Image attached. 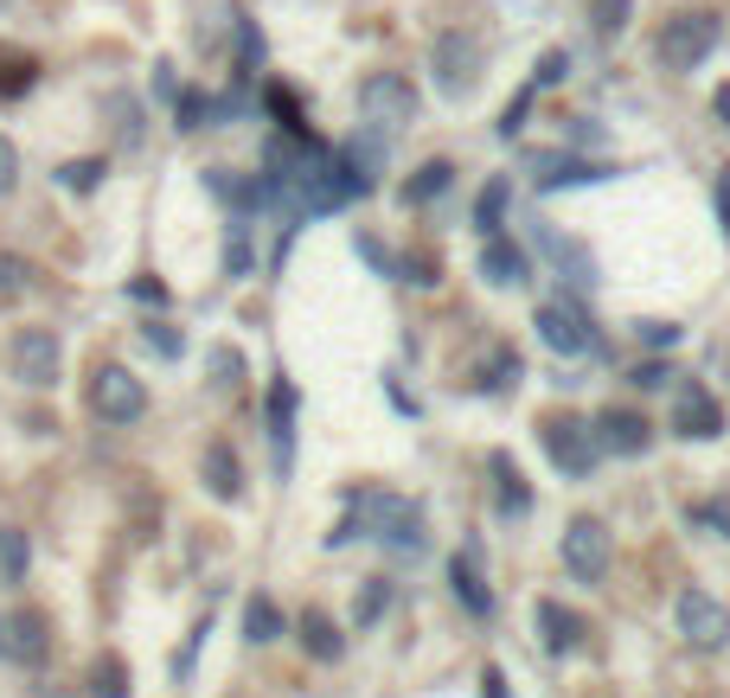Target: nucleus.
I'll list each match as a JSON object with an SVG mask.
<instances>
[{
    "mask_svg": "<svg viewBox=\"0 0 730 698\" xmlns=\"http://www.w3.org/2000/svg\"><path fill=\"white\" fill-rule=\"evenodd\" d=\"M564 65H571L564 52H545V58H539V71H532V84H539V90H551V84L564 77Z\"/></svg>",
    "mask_w": 730,
    "mask_h": 698,
    "instance_id": "a19ab883",
    "label": "nucleus"
},
{
    "mask_svg": "<svg viewBox=\"0 0 730 698\" xmlns=\"http://www.w3.org/2000/svg\"><path fill=\"white\" fill-rule=\"evenodd\" d=\"M353 513H360V532H372L385 552L398 557H417L430 539V519H423V500H403V494H378V487H346Z\"/></svg>",
    "mask_w": 730,
    "mask_h": 698,
    "instance_id": "f257e3e1",
    "label": "nucleus"
},
{
    "mask_svg": "<svg viewBox=\"0 0 730 698\" xmlns=\"http://www.w3.org/2000/svg\"><path fill=\"white\" fill-rule=\"evenodd\" d=\"M673 616H679V634H686L693 647H705V654H718L730 641V609L718 596H705V589H686V596L673 602Z\"/></svg>",
    "mask_w": 730,
    "mask_h": 698,
    "instance_id": "9d476101",
    "label": "nucleus"
},
{
    "mask_svg": "<svg viewBox=\"0 0 730 698\" xmlns=\"http://www.w3.org/2000/svg\"><path fill=\"white\" fill-rule=\"evenodd\" d=\"M13 180H20V154H13V142L0 135V192H13Z\"/></svg>",
    "mask_w": 730,
    "mask_h": 698,
    "instance_id": "37998d69",
    "label": "nucleus"
},
{
    "mask_svg": "<svg viewBox=\"0 0 730 698\" xmlns=\"http://www.w3.org/2000/svg\"><path fill=\"white\" fill-rule=\"evenodd\" d=\"M711 110H718V122L730 129V84H718V97H711Z\"/></svg>",
    "mask_w": 730,
    "mask_h": 698,
    "instance_id": "8fccbe9b",
    "label": "nucleus"
},
{
    "mask_svg": "<svg viewBox=\"0 0 730 698\" xmlns=\"http://www.w3.org/2000/svg\"><path fill=\"white\" fill-rule=\"evenodd\" d=\"M628 385H641V391H660V385H673V366H666V359H641V366L628 372Z\"/></svg>",
    "mask_w": 730,
    "mask_h": 698,
    "instance_id": "e433bc0d",
    "label": "nucleus"
},
{
    "mask_svg": "<svg viewBox=\"0 0 730 698\" xmlns=\"http://www.w3.org/2000/svg\"><path fill=\"white\" fill-rule=\"evenodd\" d=\"M532 237H539V257H545L571 289H596V257H589L577 237H564V231H551V224H539Z\"/></svg>",
    "mask_w": 730,
    "mask_h": 698,
    "instance_id": "4468645a",
    "label": "nucleus"
},
{
    "mask_svg": "<svg viewBox=\"0 0 730 698\" xmlns=\"http://www.w3.org/2000/svg\"><path fill=\"white\" fill-rule=\"evenodd\" d=\"M589 180H616V167L577 160V154H532V186L539 192H564V186H589Z\"/></svg>",
    "mask_w": 730,
    "mask_h": 698,
    "instance_id": "2eb2a0df",
    "label": "nucleus"
},
{
    "mask_svg": "<svg viewBox=\"0 0 730 698\" xmlns=\"http://www.w3.org/2000/svg\"><path fill=\"white\" fill-rule=\"evenodd\" d=\"M641 346H654V353H666V346H673V340H679V328H673V321H641Z\"/></svg>",
    "mask_w": 730,
    "mask_h": 698,
    "instance_id": "58836bf2",
    "label": "nucleus"
},
{
    "mask_svg": "<svg viewBox=\"0 0 730 698\" xmlns=\"http://www.w3.org/2000/svg\"><path fill=\"white\" fill-rule=\"evenodd\" d=\"M686 525H718L730 539V494L725 500H705V507H686Z\"/></svg>",
    "mask_w": 730,
    "mask_h": 698,
    "instance_id": "72a5a7b5",
    "label": "nucleus"
},
{
    "mask_svg": "<svg viewBox=\"0 0 730 698\" xmlns=\"http://www.w3.org/2000/svg\"><path fill=\"white\" fill-rule=\"evenodd\" d=\"M596 448L602 455H641L648 442H654V423L641 417V410H628V405H609V410H596Z\"/></svg>",
    "mask_w": 730,
    "mask_h": 698,
    "instance_id": "f8f14e48",
    "label": "nucleus"
},
{
    "mask_svg": "<svg viewBox=\"0 0 730 698\" xmlns=\"http://www.w3.org/2000/svg\"><path fill=\"white\" fill-rule=\"evenodd\" d=\"M449 186H455V167H449V160H423V167L403 180L398 199H403V206H430V199H442Z\"/></svg>",
    "mask_w": 730,
    "mask_h": 698,
    "instance_id": "412c9836",
    "label": "nucleus"
},
{
    "mask_svg": "<svg viewBox=\"0 0 730 698\" xmlns=\"http://www.w3.org/2000/svg\"><path fill=\"white\" fill-rule=\"evenodd\" d=\"M0 564H7V577H13V584L26 577V532H13V525L0 532Z\"/></svg>",
    "mask_w": 730,
    "mask_h": 698,
    "instance_id": "473e14b6",
    "label": "nucleus"
},
{
    "mask_svg": "<svg viewBox=\"0 0 730 698\" xmlns=\"http://www.w3.org/2000/svg\"><path fill=\"white\" fill-rule=\"evenodd\" d=\"M430 71H436V90L442 97H468L480 77V38L449 26V33L430 38Z\"/></svg>",
    "mask_w": 730,
    "mask_h": 698,
    "instance_id": "423d86ee",
    "label": "nucleus"
},
{
    "mask_svg": "<svg viewBox=\"0 0 730 698\" xmlns=\"http://www.w3.org/2000/svg\"><path fill=\"white\" fill-rule=\"evenodd\" d=\"M206 186H212L219 199H231L237 212H256V206H263V186H256V180H237V174H224V167H212V174H206Z\"/></svg>",
    "mask_w": 730,
    "mask_h": 698,
    "instance_id": "cd10ccee",
    "label": "nucleus"
},
{
    "mask_svg": "<svg viewBox=\"0 0 730 698\" xmlns=\"http://www.w3.org/2000/svg\"><path fill=\"white\" fill-rule=\"evenodd\" d=\"M244 634H251V641H283V609H276L263 589L244 602Z\"/></svg>",
    "mask_w": 730,
    "mask_h": 698,
    "instance_id": "bb28decb",
    "label": "nucleus"
},
{
    "mask_svg": "<svg viewBox=\"0 0 730 698\" xmlns=\"http://www.w3.org/2000/svg\"><path fill=\"white\" fill-rule=\"evenodd\" d=\"M360 115L372 135H385V129H410L417 122V90H410V77L398 71H372L360 84Z\"/></svg>",
    "mask_w": 730,
    "mask_h": 698,
    "instance_id": "20e7f679",
    "label": "nucleus"
},
{
    "mask_svg": "<svg viewBox=\"0 0 730 698\" xmlns=\"http://www.w3.org/2000/svg\"><path fill=\"white\" fill-rule=\"evenodd\" d=\"M13 378L33 385V391L58 385V333L52 328H20L13 333Z\"/></svg>",
    "mask_w": 730,
    "mask_h": 698,
    "instance_id": "9b49d317",
    "label": "nucleus"
},
{
    "mask_svg": "<svg viewBox=\"0 0 730 698\" xmlns=\"http://www.w3.org/2000/svg\"><path fill=\"white\" fill-rule=\"evenodd\" d=\"M212 372H219L224 385H237V372H244V359H237L231 346H219V353H212Z\"/></svg>",
    "mask_w": 730,
    "mask_h": 698,
    "instance_id": "c03bdc74",
    "label": "nucleus"
},
{
    "mask_svg": "<svg viewBox=\"0 0 730 698\" xmlns=\"http://www.w3.org/2000/svg\"><path fill=\"white\" fill-rule=\"evenodd\" d=\"M487 468H494V487H500V513L519 519L526 507H532V494H526V480H519V468H512V455H507V448H494V455H487Z\"/></svg>",
    "mask_w": 730,
    "mask_h": 698,
    "instance_id": "4be33fe9",
    "label": "nucleus"
},
{
    "mask_svg": "<svg viewBox=\"0 0 730 698\" xmlns=\"http://www.w3.org/2000/svg\"><path fill=\"white\" fill-rule=\"evenodd\" d=\"M532 622H539V634H545L551 654H577V647H584V634H589V622L571 609V602H557V596H539Z\"/></svg>",
    "mask_w": 730,
    "mask_h": 698,
    "instance_id": "dca6fc26",
    "label": "nucleus"
},
{
    "mask_svg": "<svg viewBox=\"0 0 730 698\" xmlns=\"http://www.w3.org/2000/svg\"><path fill=\"white\" fill-rule=\"evenodd\" d=\"M90 410H97L103 423H135L147 410V385L129 366H97V378H90Z\"/></svg>",
    "mask_w": 730,
    "mask_h": 698,
    "instance_id": "0eeeda50",
    "label": "nucleus"
},
{
    "mask_svg": "<svg viewBox=\"0 0 730 698\" xmlns=\"http://www.w3.org/2000/svg\"><path fill=\"white\" fill-rule=\"evenodd\" d=\"M301 647L314 654V661H340V628H333V616L328 609H301Z\"/></svg>",
    "mask_w": 730,
    "mask_h": 698,
    "instance_id": "5701e85b",
    "label": "nucleus"
},
{
    "mask_svg": "<svg viewBox=\"0 0 730 698\" xmlns=\"http://www.w3.org/2000/svg\"><path fill=\"white\" fill-rule=\"evenodd\" d=\"M142 340L154 346V353H161V359H180V353H186V333H180V328H167V321H147Z\"/></svg>",
    "mask_w": 730,
    "mask_h": 698,
    "instance_id": "7c9ffc66",
    "label": "nucleus"
},
{
    "mask_svg": "<svg viewBox=\"0 0 730 698\" xmlns=\"http://www.w3.org/2000/svg\"><path fill=\"white\" fill-rule=\"evenodd\" d=\"M532 97H539V84H526V90H519V97H512L507 103V115H500V135H519V129H526V110H532Z\"/></svg>",
    "mask_w": 730,
    "mask_h": 698,
    "instance_id": "f704fd0d",
    "label": "nucleus"
},
{
    "mask_svg": "<svg viewBox=\"0 0 730 698\" xmlns=\"http://www.w3.org/2000/svg\"><path fill=\"white\" fill-rule=\"evenodd\" d=\"M224 263H231V276H244V269H251V244H244V231L231 237V251H224Z\"/></svg>",
    "mask_w": 730,
    "mask_h": 698,
    "instance_id": "a18cd8bd",
    "label": "nucleus"
},
{
    "mask_svg": "<svg viewBox=\"0 0 730 698\" xmlns=\"http://www.w3.org/2000/svg\"><path fill=\"white\" fill-rule=\"evenodd\" d=\"M360 257L372 263V269H378V276H398V257H391V251H385V244H378V237H360Z\"/></svg>",
    "mask_w": 730,
    "mask_h": 698,
    "instance_id": "ea45409f",
    "label": "nucleus"
},
{
    "mask_svg": "<svg viewBox=\"0 0 730 698\" xmlns=\"http://www.w3.org/2000/svg\"><path fill=\"white\" fill-rule=\"evenodd\" d=\"M20 276H26V263H20V257H0V295L20 289Z\"/></svg>",
    "mask_w": 730,
    "mask_h": 698,
    "instance_id": "49530a36",
    "label": "nucleus"
},
{
    "mask_svg": "<svg viewBox=\"0 0 730 698\" xmlns=\"http://www.w3.org/2000/svg\"><path fill=\"white\" fill-rule=\"evenodd\" d=\"M385 609H391V584H385V577H365L360 602H353V622H360V628H372L378 616H385Z\"/></svg>",
    "mask_w": 730,
    "mask_h": 698,
    "instance_id": "c85d7f7f",
    "label": "nucleus"
},
{
    "mask_svg": "<svg viewBox=\"0 0 730 698\" xmlns=\"http://www.w3.org/2000/svg\"><path fill=\"white\" fill-rule=\"evenodd\" d=\"M385 391H391V405H398V410H403V417H410V410H417V405H410V391H403L398 378H385Z\"/></svg>",
    "mask_w": 730,
    "mask_h": 698,
    "instance_id": "09e8293b",
    "label": "nucleus"
},
{
    "mask_svg": "<svg viewBox=\"0 0 730 698\" xmlns=\"http://www.w3.org/2000/svg\"><path fill=\"white\" fill-rule=\"evenodd\" d=\"M45 616L38 609H20V616H7L0 622V647L13 654V661H45Z\"/></svg>",
    "mask_w": 730,
    "mask_h": 698,
    "instance_id": "a211bd4d",
    "label": "nucleus"
},
{
    "mask_svg": "<svg viewBox=\"0 0 730 698\" xmlns=\"http://www.w3.org/2000/svg\"><path fill=\"white\" fill-rule=\"evenodd\" d=\"M58 180L71 186V192H90V186L103 180V160H71V167H65V174H58Z\"/></svg>",
    "mask_w": 730,
    "mask_h": 698,
    "instance_id": "4c0bfd02",
    "label": "nucleus"
},
{
    "mask_svg": "<svg viewBox=\"0 0 730 698\" xmlns=\"http://www.w3.org/2000/svg\"><path fill=\"white\" fill-rule=\"evenodd\" d=\"M589 20H596V33L616 38L628 26V0H589Z\"/></svg>",
    "mask_w": 730,
    "mask_h": 698,
    "instance_id": "2f4dec72",
    "label": "nucleus"
},
{
    "mask_svg": "<svg viewBox=\"0 0 730 698\" xmlns=\"http://www.w3.org/2000/svg\"><path fill=\"white\" fill-rule=\"evenodd\" d=\"M480 698H507V673H500V666L480 673Z\"/></svg>",
    "mask_w": 730,
    "mask_h": 698,
    "instance_id": "de8ad7c7",
    "label": "nucleus"
},
{
    "mask_svg": "<svg viewBox=\"0 0 730 698\" xmlns=\"http://www.w3.org/2000/svg\"><path fill=\"white\" fill-rule=\"evenodd\" d=\"M480 276H487L494 289H519V282H526V251L512 244L507 231H487V237H480Z\"/></svg>",
    "mask_w": 730,
    "mask_h": 698,
    "instance_id": "f3484780",
    "label": "nucleus"
},
{
    "mask_svg": "<svg viewBox=\"0 0 730 698\" xmlns=\"http://www.w3.org/2000/svg\"><path fill=\"white\" fill-rule=\"evenodd\" d=\"M295 410H301V391H295V378L276 372V385H269V448H276L283 480L295 475Z\"/></svg>",
    "mask_w": 730,
    "mask_h": 698,
    "instance_id": "ddd939ff",
    "label": "nucleus"
},
{
    "mask_svg": "<svg viewBox=\"0 0 730 698\" xmlns=\"http://www.w3.org/2000/svg\"><path fill=\"white\" fill-rule=\"evenodd\" d=\"M206 487H212L219 500H237V494H244V462H237L231 442H212V448H206Z\"/></svg>",
    "mask_w": 730,
    "mask_h": 698,
    "instance_id": "aec40b11",
    "label": "nucleus"
},
{
    "mask_svg": "<svg viewBox=\"0 0 730 698\" xmlns=\"http://www.w3.org/2000/svg\"><path fill=\"white\" fill-rule=\"evenodd\" d=\"M129 295H135V301H147V308H161V301H167V282H154V276H135V282H129Z\"/></svg>",
    "mask_w": 730,
    "mask_h": 698,
    "instance_id": "79ce46f5",
    "label": "nucleus"
},
{
    "mask_svg": "<svg viewBox=\"0 0 730 698\" xmlns=\"http://www.w3.org/2000/svg\"><path fill=\"white\" fill-rule=\"evenodd\" d=\"M673 430H679L686 442H718L725 436V405L711 398L705 378H686V385L673 391Z\"/></svg>",
    "mask_w": 730,
    "mask_h": 698,
    "instance_id": "1a4fd4ad",
    "label": "nucleus"
},
{
    "mask_svg": "<svg viewBox=\"0 0 730 698\" xmlns=\"http://www.w3.org/2000/svg\"><path fill=\"white\" fill-rule=\"evenodd\" d=\"M507 199H512V180H487L480 186V199H475V231L480 237L507 224Z\"/></svg>",
    "mask_w": 730,
    "mask_h": 698,
    "instance_id": "a878e982",
    "label": "nucleus"
},
{
    "mask_svg": "<svg viewBox=\"0 0 730 698\" xmlns=\"http://www.w3.org/2000/svg\"><path fill=\"white\" fill-rule=\"evenodd\" d=\"M38 84V65L26 52H13V45H0V103H13V97H26Z\"/></svg>",
    "mask_w": 730,
    "mask_h": 698,
    "instance_id": "b1692460",
    "label": "nucleus"
},
{
    "mask_svg": "<svg viewBox=\"0 0 730 698\" xmlns=\"http://www.w3.org/2000/svg\"><path fill=\"white\" fill-rule=\"evenodd\" d=\"M174 115H180V129H212L224 115V97H206V90H180L174 97Z\"/></svg>",
    "mask_w": 730,
    "mask_h": 698,
    "instance_id": "393cba45",
    "label": "nucleus"
},
{
    "mask_svg": "<svg viewBox=\"0 0 730 698\" xmlns=\"http://www.w3.org/2000/svg\"><path fill=\"white\" fill-rule=\"evenodd\" d=\"M609 564H616V539H609V525L602 519L577 513L564 525V570L577 577V584H602L609 577Z\"/></svg>",
    "mask_w": 730,
    "mask_h": 698,
    "instance_id": "39448f33",
    "label": "nucleus"
},
{
    "mask_svg": "<svg viewBox=\"0 0 730 698\" xmlns=\"http://www.w3.org/2000/svg\"><path fill=\"white\" fill-rule=\"evenodd\" d=\"M532 328H539V340H545L551 353H564V359H577V353L596 346V328H589V314L577 301H539Z\"/></svg>",
    "mask_w": 730,
    "mask_h": 698,
    "instance_id": "6e6552de",
    "label": "nucleus"
},
{
    "mask_svg": "<svg viewBox=\"0 0 730 698\" xmlns=\"http://www.w3.org/2000/svg\"><path fill=\"white\" fill-rule=\"evenodd\" d=\"M97 698H129V666L115 661V654L97 661Z\"/></svg>",
    "mask_w": 730,
    "mask_h": 698,
    "instance_id": "c756f323",
    "label": "nucleus"
},
{
    "mask_svg": "<svg viewBox=\"0 0 730 698\" xmlns=\"http://www.w3.org/2000/svg\"><path fill=\"white\" fill-rule=\"evenodd\" d=\"M539 442H545V455L557 462V475L584 480L596 462H602V448H596V430H589V417H571V410H557L539 423Z\"/></svg>",
    "mask_w": 730,
    "mask_h": 698,
    "instance_id": "7ed1b4c3",
    "label": "nucleus"
},
{
    "mask_svg": "<svg viewBox=\"0 0 730 698\" xmlns=\"http://www.w3.org/2000/svg\"><path fill=\"white\" fill-rule=\"evenodd\" d=\"M398 269H410V282H423V289H430V282H442V257H430V251H410Z\"/></svg>",
    "mask_w": 730,
    "mask_h": 698,
    "instance_id": "c9c22d12",
    "label": "nucleus"
},
{
    "mask_svg": "<svg viewBox=\"0 0 730 698\" xmlns=\"http://www.w3.org/2000/svg\"><path fill=\"white\" fill-rule=\"evenodd\" d=\"M718 38H725V20L711 7H686V13H673L660 26V65L666 71H698L718 52Z\"/></svg>",
    "mask_w": 730,
    "mask_h": 698,
    "instance_id": "f03ea898",
    "label": "nucleus"
},
{
    "mask_svg": "<svg viewBox=\"0 0 730 698\" xmlns=\"http://www.w3.org/2000/svg\"><path fill=\"white\" fill-rule=\"evenodd\" d=\"M449 584H455V596H462V609H468V616H494V589L480 584V570H475V557H468V552L449 557Z\"/></svg>",
    "mask_w": 730,
    "mask_h": 698,
    "instance_id": "6ab92c4d",
    "label": "nucleus"
}]
</instances>
